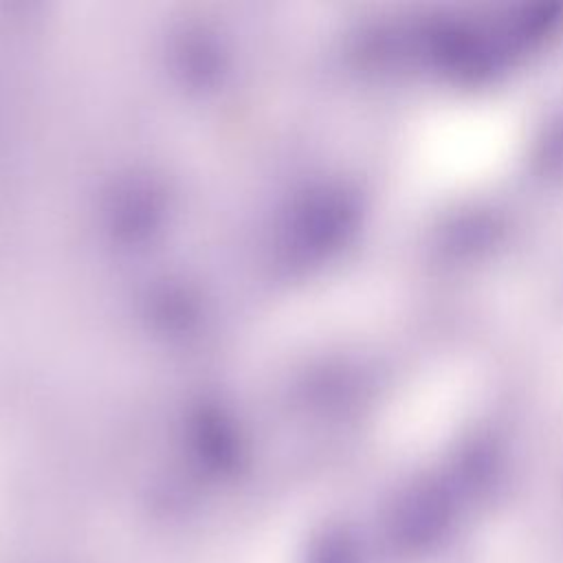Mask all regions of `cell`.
Here are the masks:
<instances>
[{
  "instance_id": "6da1fadb",
  "label": "cell",
  "mask_w": 563,
  "mask_h": 563,
  "mask_svg": "<svg viewBox=\"0 0 563 563\" xmlns=\"http://www.w3.org/2000/svg\"><path fill=\"white\" fill-rule=\"evenodd\" d=\"M453 506L438 490H413L389 519V539L398 552L424 554L451 532Z\"/></svg>"
}]
</instances>
